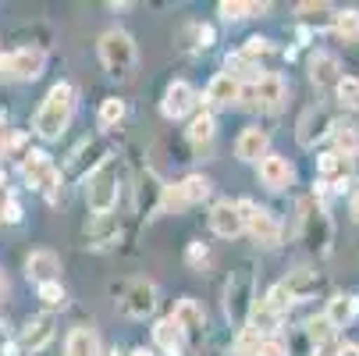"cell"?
I'll return each mask as SVG.
<instances>
[{"instance_id":"6da1fadb","label":"cell","mask_w":359,"mask_h":356,"mask_svg":"<svg viewBox=\"0 0 359 356\" xmlns=\"http://www.w3.org/2000/svg\"><path fill=\"white\" fill-rule=\"evenodd\" d=\"M75 104H79V89H75L68 79L54 82V86L46 89L43 104L36 107V114H32V132H36L39 139H46V143L61 139V136H65V128L72 125Z\"/></svg>"},{"instance_id":"7a4b0ae2","label":"cell","mask_w":359,"mask_h":356,"mask_svg":"<svg viewBox=\"0 0 359 356\" xmlns=\"http://www.w3.org/2000/svg\"><path fill=\"white\" fill-rule=\"evenodd\" d=\"M299 242L313 253V257H327L334 249V221L327 214V203L317 196L299 199Z\"/></svg>"},{"instance_id":"3957f363","label":"cell","mask_w":359,"mask_h":356,"mask_svg":"<svg viewBox=\"0 0 359 356\" xmlns=\"http://www.w3.org/2000/svg\"><path fill=\"white\" fill-rule=\"evenodd\" d=\"M121 185H125V171L118 157H107L89 178H86V207L89 214H114L118 199H121Z\"/></svg>"},{"instance_id":"277c9868","label":"cell","mask_w":359,"mask_h":356,"mask_svg":"<svg viewBox=\"0 0 359 356\" xmlns=\"http://www.w3.org/2000/svg\"><path fill=\"white\" fill-rule=\"evenodd\" d=\"M96 54H100V65H104V72L118 82L132 79L135 75V65H139V46L132 39V32L125 29H107L104 36H100L96 43Z\"/></svg>"},{"instance_id":"5b68a950","label":"cell","mask_w":359,"mask_h":356,"mask_svg":"<svg viewBox=\"0 0 359 356\" xmlns=\"http://www.w3.org/2000/svg\"><path fill=\"white\" fill-rule=\"evenodd\" d=\"M256 271H252V264L249 261H242L231 275H228V282H224V317L242 331L245 324H249V314H252V307H256Z\"/></svg>"},{"instance_id":"8992f818","label":"cell","mask_w":359,"mask_h":356,"mask_svg":"<svg viewBox=\"0 0 359 356\" xmlns=\"http://www.w3.org/2000/svg\"><path fill=\"white\" fill-rule=\"evenodd\" d=\"M238 211H242L245 232L252 235L256 246H264V249H278V246H281L285 228H281V221H278V214H274L271 207H264V203L242 196V199H238Z\"/></svg>"},{"instance_id":"52a82bcc","label":"cell","mask_w":359,"mask_h":356,"mask_svg":"<svg viewBox=\"0 0 359 356\" xmlns=\"http://www.w3.org/2000/svg\"><path fill=\"white\" fill-rule=\"evenodd\" d=\"M118 307L128 321H146L157 314L161 307V289L153 278H132L121 285V296H118Z\"/></svg>"},{"instance_id":"ba28073f","label":"cell","mask_w":359,"mask_h":356,"mask_svg":"<svg viewBox=\"0 0 359 356\" xmlns=\"http://www.w3.org/2000/svg\"><path fill=\"white\" fill-rule=\"evenodd\" d=\"M18 171H22V178L29 182V189L43 192L50 203H57L65 175H61V168H57L54 161H50V154H43V150H32V154L18 164Z\"/></svg>"},{"instance_id":"9c48e42d","label":"cell","mask_w":359,"mask_h":356,"mask_svg":"<svg viewBox=\"0 0 359 356\" xmlns=\"http://www.w3.org/2000/svg\"><path fill=\"white\" fill-rule=\"evenodd\" d=\"M334 128H338L334 111L324 107V104H313V107H306L295 121V143L302 150H317L320 143H327L334 136Z\"/></svg>"},{"instance_id":"30bf717a","label":"cell","mask_w":359,"mask_h":356,"mask_svg":"<svg viewBox=\"0 0 359 356\" xmlns=\"http://www.w3.org/2000/svg\"><path fill=\"white\" fill-rule=\"evenodd\" d=\"M46 68V54L39 46H18L0 54V79L4 82H36Z\"/></svg>"},{"instance_id":"8fae6325","label":"cell","mask_w":359,"mask_h":356,"mask_svg":"<svg viewBox=\"0 0 359 356\" xmlns=\"http://www.w3.org/2000/svg\"><path fill=\"white\" fill-rule=\"evenodd\" d=\"M355 175H359L355 157H345L338 150H324L317 157V182L331 192H348L355 185Z\"/></svg>"},{"instance_id":"7c38bea8","label":"cell","mask_w":359,"mask_h":356,"mask_svg":"<svg viewBox=\"0 0 359 356\" xmlns=\"http://www.w3.org/2000/svg\"><path fill=\"white\" fill-rule=\"evenodd\" d=\"M288 93H292V86H288V79H285L281 72H264L260 82H252V86L245 89L249 104H252L256 111H264V114H278V111L288 104Z\"/></svg>"},{"instance_id":"4fadbf2b","label":"cell","mask_w":359,"mask_h":356,"mask_svg":"<svg viewBox=\"0 0 359 356\" xmlns=\"http://www.w3.org/2000/svg\"><path fill=\"white\" fill-rule=\"evenodd\" d=\"M199 104H203L199 89H196L192 82H185V79H175V82H168V89H164L161 114H164L168 121H185V118H196V114H199Z\"/></svg>"},{"instance_id":"5bb4252c","label":"cell","mask_w":359,"mask_h":356,"mask_svg":"<svg viewBox=\"0 0 359 356\" xmlns=\"http://www.w3.org/2000/svg\"><path fill=\"white\" fill-rule=\"evenodd\" d=\"M107 157H111V150H107L104 139H86V143L75 146V154L68 157V164H65V178L86 185V178H89L100 164H104Z\"/></svg>"},{"instance_id":"9a60e30c","label":"cell","mask_w":359,"mask_h":356,"mask_svg":"<svg viewBox=\"0 0 359 356\" xmlns=\"http://www.w3.org/2000/svg\"><path fill=\"white\" fill-rule=\"evenodd\" d=\"M171 317L182 328V335H185L189 345H199L203 342V335H207V310H203V303L196 296H182L175 303V314Z\"/></svg>"},{"instance_id":"2e32d148","label":"cell","mask_w":359,"mask_h":356,"mask_svg":"<svg viewBox=\"0 0 359 356\" xmlns=\"http://www.w3.org/2000/svg\"><path fill=\"white\" fill-rule=\"evenodd\" d=\"M245 100V86L242 82H235L231 75H224V72H217L210 82H207V89H203V104H207V111H224V107H238Z\"/></svg>"},{"instance_id":"e0dca14e","label":"cell","mask_w":359,"mask_h":356,"mask_svg":"<svg viewBox=\"0 0 359 356\" xmlns=\"http://www.w3.org/2000/svg\"><path fill=\"white\" fill-rule=\"evenodd\" d=\"M57 335V321L54 314H32L22 328H18V349L22 352H43Z\"/></svg>"},{"instance_id":"ac0fdd59","label":"cell","mask_w":359,"mask_h":356,"mask_svg":"<svg viewBox=\"0 0 359 356\" xmlns=\"http://www.w3.org/2000/svg\"><path fill=\"white\" fill-rule=\"evenodd\" d=\"M281 282H285L292 303H310V299H317V296L327 289V275L317 271V268H295V271H288V278H281Z\"/></svg>"},{"instance_id":"d6986e66","label":"cell","mask_w":359,"mask_h":356,"mask_svg":"<svg viewBox=\"0 0 359 356\" xmlns=\"http://www.w3.org/2000/svg\"><path fill=\"white\" fill-rule=\"evenodd\" d=\"M164 185H168V182H161L153 168L139 171V178H135V207H139V218L153 221V218L161 214V196H164Z\"/></svg>"},{"instance_id":"ffe728a7","label":"cell","mask_w":359,"mask_h":356,"mask_svg":"<svg viewBox=\"0 0 359 356\" xmlns=\"http://www.w3.org/2000/svg\"><path fill=\"white\" fill-rule=\"evenodd\" d=\"M210 232L217 239H238L245 235V221H242V211H238V199H217L210 207Z\"/></svg>"},{"instance_id":"44dd1931","label":"cell","mask_w":359,"mask_h":356,"mask_svg":"<svg viewBox=\"0 0 359 356\" xmlns=\"http://www.w3.org/2000/svg\"><path fill=\"white\" fill-rule=\"evenodd\" d=\"M256 178H260L271 192H285L295 185V164L281 154H267L260 164H256Z\"/></svg>"},{"instance_id":"7402d4cb","label":"cell","mask_w":359,"mask_h":356,"mask_svg":"<svg viewBox=\"0 0 359 356\" xmlns=\"http://www.w3.org/2000/svg\"><path fill=\"white\" fill-rule=\"evenodd\" d=\"M306 72H310V82L317 89H338V82L345 79L341 61H338V54H331V50H313L310 61H306Z\"/></svg>"},{"instance_id":"603a6c76","label":"cell","mask_w":359,"mask_h":356,"mask_svg":"<svg viewBox=\"0 0 359 356\" xmlns=\"http://www.w3.org/2000/svg\"><path fill=\"white\" fill-rule=\"evenodd\" d=\"M267 154H271V132L260 125H245L235 139V157L242 164H260Z\"/></svg>"},{"instance_id":"cb8c5ba5","label":"cell","mask_w":359,"mask_h":356,"mask_svg":"<svg viewBox=\"0 0 359 356\" xmlns=\"http://www.w3.org/2000/svg\"><path fill=\"white\" fill-rule=\"evenodd\" d=\"M121 239V218L118 214H93L86 225V246L89 249H114Z\"/></svg>"},{"instance_id":"d4e9b609","label":"cell","mask_w":359,"mask_h":356,"mask_svg":"<svg viewBox=\"0 0 359 356\" xmlns=\"http://www.w3.org/2000/svg\"><path fill=\"white\" fill-rule=\"evenodd\" d=\"M149 335H153V352H164V356H185V349H189V342H185V335H182V328L175 324V317H171V314H168V317H161V321H153Z\"/></svg>"},{"instance_id":"484cf974","label":"cell","mask_w":359,"mask_h":356,"mask_svg":"<svg viewBox=\"0 0 359 356\" xmlns=\"http://www.w3.org/2000/svg\"><path fill=\"white\" fill-rule=\"evenodd\" d=\"M25 278L36 282V289L46 282H61V257L54 249H32L25 257Z\"/></svg>"},{"instance_id":"4316f807","label":"cell","mask_w":359,"mask_h":356,"mask_svg":"<svg viewBox=\"0 0 359 356\" xmlns=\"http://www.w3.org/2000/svg\"><path fill=\"white\" fill-rule=\"evenodd\" d=\"M334 18H338V8L324 4V0H302V4L295 8V22L302 25V32L334 29Z\"/></svg>"},{"instance_id":"83f0119b","label":"cell","mask_w":359,"mask_h":356,"mask_svg":"<svg viewBox=\"0 0 359 356\" xmlns=\"http://www.w3.org/2000/svg\"><path fill=\"white\" fill-rule=\"evenodd\" d=\"M214 39H217V32L207 22H185L175 32V46L182 50V54H203V50L214 46Z\"/></svg>"},{"instance_id":"f1b7e54d","label":"cell","mask_w":359,"mask_h":356,"mask_svg":"<svg viewBox=\"0 0 359 356\" xmlns=\"http://www.w3.org/2000/svg\"><path fill=\"white\" fill-rule=\"evenodd\" d=\"M185 139L196 154H207L217 139V118L210 111H199L196 118H189V128H185Z\"/></svg>"},{"instance_id":"f546056e","label":"cell","mask_w":359,"mask_h":356,"mask_svg":"<svg viewBox=\"0 0 359 356\" xmlns=\"http://www.w3.org/2000/svg\"><path fill=\"white\" fill-rule=\"evenodd\" d=\"M324 317L334 324V331L348 328L355 317H359V296L355 292H334L327 299V307H324Z\"/></svg>"},{"instance_id":"4dcf8cb0","label":"cell","mask_w":359,"mask_h":356,"mask_svg":"<svg viewBox=\"0 0 359 356\" xmlns=\"http://www.w3.org/2000/svg\"><path fill=\"white\" fill-rule=\"evenodd\" d=\"M65 356H104V345H100L96 328L89 324H75L65 338Z\"/></svg>"},{"instance_id":"1f68e13d","label":"cell","mask_w":359,"mask_h":356,"mask_svg":"<svg viewBox=\"0 0 359 356\" xmlns=\"http://www.w3.org/2000/svg\"><path fill=\"white\" fill-rule=\"evenodd\" d=\"M281 314H274L271 307H267V303H264V296L260 299H256V307H252V314H249V331L252 335H260V338H274V335H281Z\"/></svg>"},{"instance_id":"d6a6232c","label":"cell","mask_w":359,"mask_h":356,"mask_svg":"<svg viewBox=\"0 0 359 356\" xmlns=\"http://www.w3.org/2000/svg\"><path fill=\"white\" fill-rule=\"evenodd\" d=\"M224 75H231L235 82H242V86L249 89L252 82H260V79H264V68L256 65V61H249L242 50H235V54L224 58Z\"/></svg>"},{"instance_id":"836d02e7","label":"cell","mask_w":359,"mask_h":356,"mask_svg":"<svg viewBox=\"0 0 359 356\" xmlns=\"http://www.w3.org/2000/svg\"><path fill=\"white\" fill-rule=\"evenodd\" d=\"M178 185H182V192H185V199H189V207H199V203H207V199L214 196V182H210L207 175H199V171L185 175Z\"/></svg>"},{"instance_id":"e575fe53","label":"cell","mask_w":359,"mask_h":356,"mask_svg":"<svg viewBox=\"0 0 359 356\" xmlns=\"http://www.w3.org/2000/svg\"><path fill=\"white\" fill-rule=\"evenodd\" d=\"M125 118H128V104L121 96H104V100H100V111H96L100 128H118Z\"/></svg>"},{"instance_id":"d590c367","label":"cell","mask_w":359,"mask_h":356,"mask_svg":"<svg viewBox=\"0 0 359 356\" xmlns=\"http://www.w3.org/2000/svg\"><path fill=\"white\" fill-rule=\"evenodd\" d=\"M331 143H334L338 154H345V157H355V161H359V125H352V121H338V128H334Z\"/></svg>"},{"instance_id":"8d00e7d4","label":"cell","mask_w":359,"mask_h":356,"mask_svg":"<svg viewBox=\"0 0 359 356\" xmlns=\"http://www.w3.org/2000/svg\"><path fill=\"white\" fill-rule=\"evenodd\" d=\"M331 32H334L341 43H359V11H355V8H341Z\"/></svg>"},{"instance_id":"74e56055","label":"cell","mask_w":359,"mask_h":356,"mask_svg":"<svg viewBox=\"0 0 359 356\" xmlns=\"http://www.w3.org/2000/svg\"><path fill=\"white\" fill-rule=\"evenodd\" d=\"M36 292H39V299H43L46 314H54V310H65V307H68V289H65L61 282H46V285H39Z\"/></svg>"},{"instance_id":"f35d334b","label":"cell","mask_w":359,"mask_h":356,"mask_svg":"<svg viewBox=\"0 0 359 356\" xmlns=\"http://www.w3.org/2000/svg\"><path fill=\"white\" fill-rule=\"evenodd\" d=\"M189 211V199L182 192L178 182H168L164 185V196H161V214H185Z\"/></svg>"},{"instance_id":"ab89813d","label":"cell","mask_w":359,"mask_h":356,"mask_svg":"<svg viewBox=\"0 0 359 356\" xmlns=\"http://www.w3.org/2000/svg\"><path fill=\"white\" fill-rule=\"evenodd\" d=\"M32 154V139L25 136V132H11L8 136V143H4V150H0V157H11V161H25Z\"/></svg>"},{"instance_id":"60d3db41","label":"cell","mask_w":359,"mask_h":356,"mask_svg":"<svg viewBox=\"0 0 359 356\" xmlns=\"http://www.w3.org/2000/svg\"><path fill=\"white\" fill-rule=\"evenodd\" d=\"M264 303H267V307L274 310V314H288L292 307H295V303H292V296H288V289H285V282H274L267 292H264Z\"/></svg>"},{"instance_id":"b9f144b4","label":"cell","mask_w":359,"mask_h":356,"mask_svg":"<svg viewBox=\"0 0 359 356\" xmlns=\"http://www.w3.org/2000/svg\"><path fill=\"white\" fill-rule=\"evenodd\" d=\"M334 96H338V104H341L345 111H359V79H355V75H345V79L338 82Z\"/></svg>"},{"instance_id":"7bdbcfd3","label":"cell","mask_w":359,"mask_h":356,"mask_svg":"<svg viewBox=\"0 0 359 356\" xmlns=\"http://www.w3.org/2000/svg\"><path fill=\"white\" fill-rule=\"evenodd\" d=\"M242 54H245L249 61L260 65L264 58H271V54H274V43H271L267 36H249V39L242 43Z\"/></svg>"},{"instance_id":"ee69618b","label":"cell","mask_w":359,"mask_h":356,"mask_svg":"<svg viewBox=\"0 0 359 356\" xmlns=\"http://www.w3.org/2000/svg\"><path fill=\"white\" fill-rule=\"evenodd\" d=\"M217 15L224 22H242V18H252V4H245V0H221Z\"/></svg>"},{"instance_id":"f6af8a7d","label":"cell","mask_w":359,"mask_h":356,"mask_svg":"<svg viewBox=\"0 0 359 356\" xmlns=\"http://www.w3.org/2000/svg\"><path fill=\"white\" fill-rule=\"evenodd\" d=\"M185 264H189L192 271H203V268L210 264V246H207V242H199V239H192L189 249H185Z\"/></svg>"},{"instance_id":"bcb514c9","label":"cell","mask_w":359,"mask_h":356,"mask_svg":"<svg viewBox=\"0 0 359 356\" xmlns=\"http://www.w3.org/2000/svg\"><path fill=\"white\" fill-rule=\"evenodd\" d=\"M256 356H292V349H288V342L281 335H274V338H260Z\"/></svg>"},{"instance_id":"7dc6e473","label":"cell","mask_w":359,"mask_h":356,"mask_svg":"<svg viewBox=\"0 0 359 356\" xmlns=\"http://www.w3.org/2000/svg\"><path fill=\"white\" fill-rule=\"evenodd\" d=\"M15 203V192L8 189V185H0V225H4V218H8V207Z\"/></svg>"},{"instance_id":"c3c4849f","label":"cell","mask_w":359,"mask_h":356,"mask_svg":"<svg viewBox=\"0 0 359 356\" xmlns=\"http://www.w3.org/2000/svg\"><path fill=\"white\" fill-rule=\"evenodd\" d=\"M334 356H359V342L341 338V342H338V349H334Z\"/></svg>"},{"instance_id":"681fc988","label":"cell","mask_w":359,"mask_h":356,"mask_svg":"<svg viewBox=\"0 0 359 356\" xmlns=\"http://www.w3.org/2000/svg\"><path fill=\"white\" fill-rule=\"evenodd\" d=\"M348 218L359 225V189H352V192H348Z\"/></svg>"},{"instance_id":"f907efd6","label":"cell","mask_w":359,"mask_h":356,"mask_svg":"<svg viewBox=\"0 0 359 356\" xmlns=\"http://www.w3.org/2000/svg\"><path fill=\"white\" fill-rule=\"evenodd\" d=\"M128 356H157V352L146 349V345H139V349H128Z\"/></svg>"},{"instance_id":"816d5d0a","label":"cell","mask_w":359,"mask_h":356,"mask_svg":"<svg viewBox=\"0 0 359 356\" xmlns=\"http://www.w3.org/2000/svg\"><path fill=\"white\" fill-rule=\"evenodd\" d=\"M104 356H128L125 349H111V352H104Z\"/></svg>"},{"instance_id":"f5cc1de1","label":"cell","mask_w":359,"mask_h":356,"mask_svg":"<svg viewBox=\"0 0 359 356\" xmlns=\"http://www.w3.org/2000/svg\"><path fill=\"white\" fill-rule=\"evenodd\" d=\"M313 356H331V352H313Z\"/></svg>"},{"instance_id":"db71d44e","label":"cell","mask_w":359,"mask_h":356,"mask_svg":"<svg viewBox=\"0 0 359 356\" xmlns=\"http://www.w3.org/2000/svg\"><path fill=\"white\" fill-rule=\"evenodd\" d=\"M0 182H4V168H0Z\"/></svg>"}]
</instances>
